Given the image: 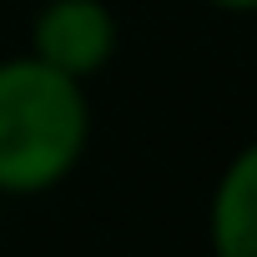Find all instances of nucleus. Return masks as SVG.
Wrapping results in <instances>:
<instances>
[{
    "mask_svg": "<svg viewBox=\"0 0 257 257\" xmlns=\"http://www.w3.org/2000/svg\"><path fill=\"white\" fill-rule=\"evenodd\" d=\"M212 257H257V142H247L217 177L207 202Z\"/></svg>",
    "mask_w": 257,
    "mask_h": 257,
    "instance_id": "3",
    "label": "nucleus"
},
{
    "mask_svg": "<svg viewBox=\"0 0 257 257\" xmlns=\"http://www.w3.org/2000/svg\"><path fill=\"white\" fill-rule=\"evenodd\" d=\"M207 6H217L227 16H257V0H207Z\"/></svg>",
    "mask_w": 257,
    "mask_h": 257,
    "instance_id": "4",
    "label": "nucleus"
},
{
    "mask_svg": "<svg viewBox=\"0 0 257 257\" xmlns=\"http://www.w3.org/2000/svg\"><path fill=\"white\" fill-rule=\"evenodd\" d=\"M91 142L86 81L46 61H0V197H41L61 187Z\"/></svg>",
    "mask_w": 257,
    "mask_h": 257,
    "instance_id": "1",
    "label": "nucleus"
},
{
    "mask_svg": "<svg viewBox=\"0 0 257 257\" xmlns=\"http://www.w3.org/2000/svg\"><path fill=\"white\" fill-rule=\"evenodd\" d=\"M116 46H121V26L106 0H46L31 21V56L76 81L101 76Z\"/></svg>",
    "mask_w": 257,
    "mask_h": 257,
    "instance_id": "2",
    "label": "nucleus"
}]
</instances>
